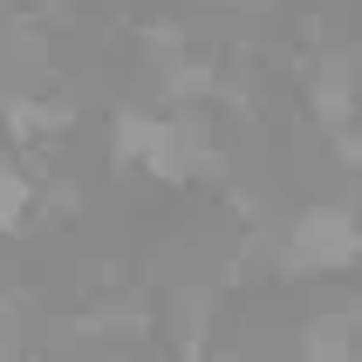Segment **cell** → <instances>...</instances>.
I'll use <instances>...</instances> for the list:
<instances>
[{
    "instance_id": "cell-4",
    "label": "cell",
    "mask_w": 362,
    "mask_h": 362,
    "mask_svg": "<svg viewBox=\"0 0 362 362\" xmlns=\"http://www.w3.org/2000/svg\"><path fill=\"white\" fill-rule=\"evenodd\" d=\"M41 164L28 171L14 151H0V233H28V219L41 212Z\"/></svg>"
},
{
    "instance_id": "cell-1",
    "label": "cell",
    "mask_w": 362,
    "mask_h": 362,
    "mask_svg": "<svg viewBox=\"0 0 362 362\" xmlns=\"http://www.w3.org/2000/svg\"><path fill=\"white\" fill-rule=\"evenodd\" d=\"M267 260L287 281H315V274H349L362 267V205L356 199H308L281 219L267 240Z\"/></svg>"
},
{
    "instance_id": "cell-3",
    "label": "cell",
    "mask_w": 362,
    "mask_h": 362,
    "mask_svg": "<svg viewBox=\"0 0 362 362\" xmlns=\"http://www.w3.org/2000/svg\"><path fill=\"white\" fill-rule=\"evenodd\" d=\"M294 362H362V335L342 308L328 315H308L301 335H294Z\"/></svg>"
},
{
    "instance_id": "cell-6",
    "label": "cell",
    "mask_w": 362,
    "mask_h": 362,
    "mask_svg": "<svg viewBox=\"0 0 362 362\" xmlns=\"http://www.w3.org/2000/svg\"><path fill=\"white\" fill-rule=\"evenodd\" d=\"M7 96H14V89H7V76H0V103H7Z\"/></svg>"
},
{
    "instance_id": "cell-2",
    "label": "cell",
    "mask_w": 362,
    "mask_h": 362,
    "mask_svg": "<svg viewBox=\"0 0 362 362\" xmlns=\"http://www.w3.org/2000/svg\"><path fill=\"white\" fill-rule=\"evenodd\" d=\"M0 130L14 151H41V144H55L76 130V103L55 96V89H41V96H7L0 103Z\"/></svg>"
},
{
    "instance_id": "cell-5",
    "label": "cell",
    "mask_w": 362,
    "mask_h": 362,
    "mask_svg": "<svg viewBox=\"0 0 362 362\" xmlns=\"http://www.w3.org/2000/svg\"><path fill=\"white\" fill-rule=\"evenodd\" d=\"M219 7H240V14H267L274 0H219Z\"/></svg>"
},
{
    "instance_id": "cell-7",
    "label": "cell",
    "mask_w": 362,
    "mask_h": 362,
    "mask_svg": "<svg viewBox=\"0 0 362 362\" xmlns=\"http://www.w3.org/2000/svg\"><path fill=\"white\" fill-rule=\"evenodd\" d=\"M110 362H130V356H110Z\"/></svg>"
}]
</instances>
